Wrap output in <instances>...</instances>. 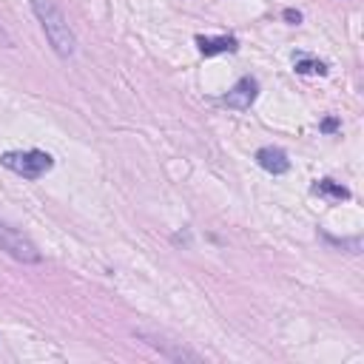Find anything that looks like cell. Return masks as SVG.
I'll return each mask as SVG.
<instances>
[{"label": "cell", "instance_id": "cell-4", "mask_svg": "<svg viewBox=\"0 0 364 364\" xmlns=\"http://www.w3.org/2000/svg\"><path fill=\"white\" fill-rule=\"evenodd\" d=\"M256 94H259V82H256L253 77H242V80L225 94V105H228V108H236V111H247V108L253 105Z\"/></svg>", "mask_w": 364, "mask_h": 364}, {"label": "cell", "instance_id": "cell-7", "mask_svg": "<svg viewBox=\"0 0 364 364\" xmlns=\"http://www.w3.org/2000/svg\"><path fill=\"white\" fill-rule=\"evenodd\" d=\"M313 193L324 196L327 202H341V199H347V196H350V191H347L344 185L333 182V179H318V182L313 185Z\"/></svg>", "mask_w": 364, "mask_h": 364}, {"label": "cell", "instance_id": "cell-1", "mask_svg": "<svg viewBox=\"0 0 364 364\" xmlns=\"http://www.w3.org/2000/svg\"><path fill=\"white\" fill-rule=\"evenodd\" d=\"M31 9L37 14V20H40V26L46 31V40L54 48V54L63 57V60H68L77 51V37H74V31H71L63 9L54 0H31Z\"/></svg>", "mask_w": 364, "mask_h": 364}, {"label": "cell", "instance_id": "cell-2", "mask_svg": "<svg viewBox=\"0 0 364 364\" xmlns=\"http://www.w3.org/2000/svg\"><path fill=\"white\" fill-rule=\"evenodd\" d=\"M0 162H3V168L14 171L23 179H40L54 165V159L46 151H37V148H28V151H6L0 156Z\"/></svg>", "mask_w": 364, "mask_h": 364}, {"label": "cell", "instance_id": "cell-8", "mask_svg": "<svg viewBox=\"0 0 364 364\" xmlns=\"http://www.w3.org/2000/svg\"><path fill=\"white\" fill-rule=\"evenodd\" d=\"M296 71H299V74H327V65H324L321 60H313V57L299 54V57H296Z\"/></svg>", "mask_w": 364, "mask_h": 364}, {"label": "cell", "instance_id": "cell-5", "mask_svg": "<svg viewBox=\"0 0 364 364\" xmlns=\"http://www.w3.org/2000/svg\"><path fill=\"white\" fill-rule=\"evenodd\" d=\"M256 162L267 171V173H287L290 171V159L282 148H259L256 151Z\"/></svg>", "mask_w": 364, "mask_h": 364}, {"label": "cell", "instance_id": "cell-3", "mask_svg": "<svg viewBox=\"0 0 364 364\" xmlns=\"http://www.w3.org/2000/svg\"><path fill=\"white\" fill-rule=\"evenodd\" d=\"M0 250H6L11 259L26 262V264H34V262L43 259L40 250H37V245L28 236H23L17 228H11L9 222H3V219H0Z\"/></svg>", "mask_w": 364, "mask_h": 364}, {"label": "cell", "instance_id": "cell-6", "mask_svg": "<svg viewBox=\"0 0 364 364\" xmlns=\"http://www.w3.org/2000/svg\"><path fill=\"white\" fill-rule=\"evenodd\" d=\"M196 46L205 57H213V54H228V51H236L239 48V40L225 34V37H196Z\"/></svg>", "mask_w": 364, "mask_h": 364}, {"label": "cell", "instance_id": "cell-9", "mask_svg": "<svg viewBox=\"0 0 364 364\" xmlns=\"http://www.w3.org/2000/svg\"><path fill=\"white\" fill-rule=\"evenodd\" d=\"M284 20L296 26V23H301V14H299V11H293V9H287V11H284Z\"/></svg>", "mask_w": 364, "mask_h": 364}, {"label": "cell", "instance_id": "cell-10", "mask_svg": "<svg viewBox=\"0 0 364 364\" xmlns=\"http://www.w3.org/2000/svg\"><path fill=\"white\" fill-rule=\"evenodd\" d=\"M336 125H338L336 119H324V122H321V131H336Z\"/></svg>", "mask_w": 364, "mask_h": 364}]
</instances>
